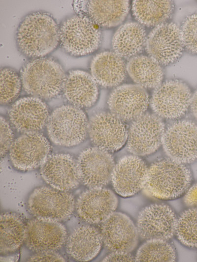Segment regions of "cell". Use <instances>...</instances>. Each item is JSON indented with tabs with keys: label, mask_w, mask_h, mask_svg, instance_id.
<instances>
[{
	"label": "cell",
	"mask_w": 197,
	"mask_h": 262,
	"mask_svg": "<svg viewBox=\"0 0 197 262\" xmlns=\"http://www.w3.org/2000/svg\"><path fill=\"white\" fill-rule=\"evenodd\" d=\"M0 157L2 159L9 150L13 143V133L6 120L2 116L0 118Z\"/></svg>",
	"instance_id": "obj_34"
},
{
	"label": "cell",
	"mask_w": 197,
	"mask_h": 262,
	"mask_svg": "<svg viewBox=\"0 0 197 262\" xmlns=\"http://www.w3.org/2000/svg\"><path fill=\"white\" fill-rule=\"evenodd\" d=\"M88 132L95 146L108 152L119 150L127 140L128 131L123 121L111 113L94 115L89 123Z\"/></svg>",
	"instance_id": "obj_14"
},
{
	"label": "cell",
	"mask_w": 197,
	"mask_h": 262,
	"mask_svg": "<svg viewBox=\"0 0 197 262\" xmlns=\"http://www.w3.org/2000/svg\"><path fill=\"white\" fill-rule=\"evenodd\" d=\"M41 166L40 174L43 179L54 188L68 191L79 184L77 160L69 154L52 155Z\"/></svg>",
	"instance_id": "obj_21"
},
{
	"label": "cell",
	"mask_w": 197,
	"mask_h": 262,
	"mask_svg": "<svg viewBox=\"0 0 197 262\" xmlns=\"http://www.w3.org/2000/svg\"><path fill=\"white\" fill-rule=\"evenodd\" d=\"M164 124L157 115L144 113L133 120L128 131L127 146L133 155H149L159 147L164 133Z\"/></svg>",
	"instance_id": "obj_8"
},
{
	"label": "cell",
	"mask_w": 197,
	"mask_h": 262,
	"mask_svg": "<svg viewBox=\"0 0 197 262\" xmlns=\"http://www.w3.org/2000/svg\"><path fill=\"white\" fill-rule=\"evenodd\" d=\"M75 207L73 196L52 187L35 189L28 201L29 212L34 217L62 221L69 217Z\"/></svg>",
	"instance_id": "obj_6"
},
{
	"label": "cell",
	"mask_w": 197,
	"mask_h": 262,
	"mask_svg": "<svg viewBox=\"0 0 197 262\" xmlns=\"http://www.w3.org/2000/svg\"><path fill=\"white\" fill-rule=\"evenodd\" d=\"M162 144L169 158L181 163L197 158V124L189 120L177 121L164 131Z\"/></svg>",
	"instance_id": "obj_10"
},
{
	"label": "cell",
	"mask_w": 197,
	"mask_h": 262,
	"mask_svg": "<svg viewBox=\"0 0 197 262\" xmlns=\"http://www.w3.org/2000/svg\"><path fill=\"white\" fill-rule=\"evenodd\" d=\"M177 218L167 205L154 204L143 208L138 216L136 229L143 239L167 240L175 232Z\"/></svg>",
	"instance_id": "obj_13"
},
{
	"label": "cell",
	"mask_w": 197,
	"mask_h": 262,
	"mask_svg": "<svg viewBox=\"0 0 197 262\" xmlns=\"http://www.w3.org/2000/svg\"><path fill=\"white\" fill-rule=\"evenodd\" d=\"M49 117L46 104L34 96L22 97L12 105L9 118L12 125L19 131L37 132L47 124Z\"/></svg>",
	"instance_id": "obj_20"
},
{
	"label": "cell",
	"mask_w": 197,
	"mask_h": 262,
	"mask_svg": "<svg viewBox=\"0 0 197 262\" xmlns=\"http://www.w3.org/2000/svg\"><path fill=\"white\" fill-rule=\"evenodd\" d=\"M63 91L71 105L81 109L93 106L99 93L98 84L91 74L80 69L72 70L68 73Z\"/></svg>",
	"instance_id": "obj_22"
},
{
	"label": "cell",
	"mask_w": 197,
	"mask_h": 262,
	"mask_svg": "<svg viewBox=\"0 0 197 262\" xmlns=\"http://www.w3.org/2000/svg\"><path fill=\"white\" fill-rule=\"evenodd\" d=\"M77 163L80 181L89 188L102 187L111 179L115 163L106 150L87 148L80 153Z\"/></svg>",
	"instance_id": "obj_12"
},
{
	"label": "cell",
	"mask_w": 197,
	"mask_h": 262,
	"mask_svg": "<svg viewBox=\"0 0 197 262\" xmlns=\"http://www.w3.org/2000/svg\"><path fill=\"white\" fill-rule=\"evenodd\" d=\"M180 29L184 48L197 54V11L185 19Z\"/></svg>",
	"instance_id": "obj_33"
},
{
	"label": "cell",
	"mask_w": 197,
	"mask_h": 262,
	"mask_svg": "<svg viewBox=\"0 0 197 262\" xmlns=\"http://www.w3.org/2000/svg\"><path fill=\"white\" fill-rule=\"evenodd\" d=\"M147 36L142 25L130 22L121 25L114 33L112 46L114 52L122 58L137 56L145 46Z\"/></svg>",
	"instance_id": "obj_25"
},
{
	"label": "cell",
	"mask_w": 197,
	"mask_h": 262,
	"mask_svg": "<svg viewBox=\"0 0 197 262\" xmlns=\"http://www.w3.org/2000/svg\"><path fill=\"white\" fill-rule=\"evenodd\" d=\"M48 140L38 132L26 133L18 137L9 149L12 165L21 171H29L41 166L49 157Z\"/></svg>",
	"instance_id": "obj_11"
},
{
	"label": "cell",
	"mask_w": 197,
	"mask_h": 262,
	"mask_svg": "<svg viewBox=\"0 0 197 262\" xmlns=\"http://www.w3.org/2000/svg\"><path fill=\"white\" fill-rule=\"evenodd\" d=\"M145 48L148 56L161 65L175 62L184 48L180 28L173 22L155 27L147 36Z\"/></svg>",
	"instance_id": "obj_9"
},
{
	"label": "cell",
	"mask_w": 197,
	"mask_h": 262,
	"mask_svg": "<svg viewBox=\"0 0 197 262\" xmlns=\"http://www.w3.org/2000/svg\"><path fill=\"white\" fill-rule=\"evenodd\" d=\"M148 168L135 155H126L115 165L111 176L113 188L123 197L136 194L145 185Z\"/></svg>",
	"instance_id": "obj_17"
},
{
	"label": "cell",
	"mask_w": 197,
	"mask_h": 262,
	"mask_svg": "<svg viewBox=\"0 0 197 262\" xmlns=\"http://www.w3.org/2000/svg\"><path fill=\"white\" fill-rule=\"evenodd\" d=\"M179 241L189 247H197V207L183 211L177 219L175 232Z\"/></svg>",
	"instance_id": "obj_31"
},
{
	"label": "cell",
	"mask_w": 197,
	"mask_h": 262,
	"mask_svg": "<svg viewBox=\"0 0 197 262\" xmlns=\"http://www.w3.org/2000/svg\"><path fill=\"white\" fill-rule=\"evenodd\" d=\"M26 224L18 214L2 213L0 221V253L16 251L25 242Z\"/></svg>",
	"instance_id": "obj_29"
},
{
	"label": "cell",
	"mask_w": 197,
	"mask_h": 262,
	"mask_svg": "<svg viewBox=\"0 0 197 262\" xmlns=\"http://www.w3.org/2000/svg\"><path fill=\"white\" fill-rule=\"evenodd\" d=\"M149 103L146 90L132 84L117 87L111 92L107 101L111 113L122 121L134 120L144 114Z\"/></svg>",
	"instance_id": "obj_16"
},
{
	"label": "cell",
	"mask_w": 197,
	"mask_h": 262,
	"mask_svg": "<svg viewBox=\"0 0 197 262\" xmlns=\"http://www.w3.org/2000/svg\"><path fill=\"white\" fill-rule=\"evenodd\" d=\"M28 262H66V260L55 251L36 252L31 256Z\"/></svg>",
	"instance_id": "obj_35"
},
{
	"label": "cell",
	"mask_w": 197,
	"mask_h": 262,
	"mask_svg": "<svg viewBox=\"0 0 197 262\" xmlns=\"http://www.w3.org/2000/svg\"><path fill=\"white\" fill-rule=\"evenodd\" d=\"M66 230L59 221L35 218L26 224V246L38 252L60 249L66 240Z\"/></svg>",
	"instance_id": "obj_18"
},
{
	"label": "cell",
	"mask_w": 197,
	"mask_h": 262,
	"mask_svg": "<svg viewBox=\"0 0 197 262\" xmlns=\"http://www.w3.org/2000/svg\"><path fill=\"white\" fill-rule=\"evenodd\" d=\"M102 240L94 227L82 225L75 229L66 239V251L74 260L88 262L99 254Z\"/></svg>",
	"instance_id": "obj_24"
},
{
	"label": "cell",
	"mask_w": 197,
	"mask_h": 262,
	"mask_svg": "<svg viewBox=\"0 0 197 262\" xmlns=\"http://www.w3.org/2000/svg\"><path fill=\"white\" fill-rule=\"evenodd\" d=\"M192 181L189 169L170 158L159 160L148 168L143 188L150 197L168 200L179 197L186 192Z\"/></svg>",
	"instance_id": "obj_2"
},
{
	"label": "cell",
	"mask_w": 197,
	"mask_h": 262,
	"mask_svg": "<svg viewBox=\"0 0 197 262\" xmlns=\"http://www.w3.org/2000/svg\"><path fill=\"white\" fill-rule=\"evenodd\" d=\"M127 72L137 85L146 88H156L162 83L164 71L160 63L149 56L137 55L131 58Z\"/></svg>",
	"instance_id": "obj_27"
},
{
	"label": "cell",
	"mask_w": 197,
	"mask_h": 262,
	"mask_svg": "<svg viewBox=\"0 0 197 262\" xmlns=\"http://www.w3.org/2000/svg\"><path fill=\"white\" fill-rule=\"evenodd\" d=\"M0 103L7 104L18 96L22 86L20 76L13 69L1 68L0 70Z\"/></svg>",
	"instance_id": "obj_32"
},
{
	"label": "cell",
	"mask_w": 197,
	"mask_h": 262,
	"mask_svg": "<svg viewBox=\"0 0 197 262\" xmlns=\"http://www.w3.org/2000/svg\"><path fill=\"white\" fill-rule=\"evenodd\" d=\"M22 87L29 95L42 100L58 96L63 90L66 75L62 65L52 58H34L20 72Z\"/></svg>",
	"instance_id": "obj_3"
},
{
	"label": "cell",
	"mask_w": 197,
	"mask_h": 262,
	"mask_svg": "<svg viewBox=\"0 0 197 262\" xmlns=\"http://www.w3.org/2000/svg\"><path fill=\"white\" fill-rule=\"evenodd\" d=\"M118 199L113 191L102 187L90 188L78 197L75 209L79 218L90 224L103 223L117 208Z\"/></svg>",
	"instance_id": "obj_15"
},
{
	"label": "cell",
	"mask_w": 197,
	"mask_h": 262,
	"mask_svg": "<svg viewBox=\"0 0 197 262\" xmlns=\"http://www.w3.org/2000/svg\"><path fill=\"white\" fill-rule=\"evenodd\" d=\"M100 234L105 246L112 252L130 253L137 243L136 227L121 212H114L102 223Z\"/></svg>",
	"instance_id": "obj_19"
},
{
	"label": "cell",
	"mask_w": 197,
	"mask_h": 262,
	"mask_svg": "<svg viewBox=\"0 0 197 262\" xmlns=\"http://www.w3.org/2000/svg\"><path fill=\"white\" fill-rule=\"evenodd\" d=\"M60 27L48 13L35 11L24 17L16 32L18 49L24 56L37 58L53 52L60 43Z\"/></svg>",
	"instance_id": "obj_1"
},
{
	"label": "cell",
	"mask_w": 197,
	"mask_h": 262,
	"mask_svg": "<svg viewBox=\"0 0 197 262\" xmlns=\"http://www.w3.org/2000/svg\"><path fill=\"white\" fill-rule=\"evenodd\" d=\"M135 258L129 253L112 252L102 262H135Z\"/></svg>",
	"instance_id": "obj_36"
},
{
	"label": "cell",
	"mask_w": 197,
	"mask_h": 262,
	"mask_svg": "<svg viewBox=\"0 0 197 262\" xmlns=\"http://www.w3.org/2000/svg\"><path fill=\"white\" fill-rule=\"evenodd\" d=\"M89 17L74 15L66 19L60 26V43L64 50L74 57L95 52L100 46L101 33Z\"/></svg>",
	"instance_id": "obj_4"
},
{
	"label": "cell",
	"mask_w": 197,
	"mask_h": 262,
	"mask_svg": "<svg viewBox=\"0 0 197 262\" xmlns=\"http://www.w3.org/2000/svg\"><path fill=\"white\" fill-rule=\"evenodd\" d=\"M135 259L136 262H174L176 254L165 240L149 239L139 248Z\"/></svg>",
	"instance_id": "obj_30"
},
{
	"label": "cell",
	"mask_w": 197,
	"mask_h": 262,
	"mask_svg": "<svg viewBox=\"0 0 197 262\" xmlns=\"http://www.w3.org/2000/svg\"><path fill=\"white\" fill-rule=\"evenodd\" d=\"M184 201L188 206L197 207V183L193 185L187 191Z\"/></svg>",
	"instance_id": "obj_37"
},
{
	"label": "cell",
	"mask_w": 197,
	"mask_h": 262,
	"mask_svg": "<svg viewBox=\"0 0 197 262\" xmlns=\"http://www.w3.org/2000/svg\"><path fill=\"white\" fill-rule=\"evenodd\" d=\"M171 0H133L132 15L138 23L147 27H156L166 22L172 14Z\"/></svg>",
	"instance_id": "obj_28"
},
{
	"label": "cell",
	"mask_w": 197,
	"mask_h": 262,
	"mask_svg": "<svg viewBox=\"0 0 197 262\" xmlns=\"http://www.w3.org/2000/svg\"><path fill=\"white\" fill-rule=\"evenodd\" d=\"M19 258L18 254H14L7 256L0 257V262H16Z\"/></svg>",
	"instance_id": "obj_39"
},
{
	"label": "cell",
	"mask_w": 197,
	"mask_h": 262,
	"mask_svg": "<svg viewBox=\"0 0 197 262\" xmlns=\"http://www.w3.org/2000/svg\"><path fill=\"white\" fill-rule=\"evenodd\" d=\"M89 123L85 113L72 105L55 109L49 116L47 130L49 139L55 144L70 147L83 141Z\"/></svg>",
	"instance_id": "obj_5"
},
{
	"label": "cell",
	"mask_w": 197,
	"mask_h": 262,
	"mask_svg": "<svg viewBox=\"0 0 197 262\" xmlns=\"http://www.w3.org/2000/svg\"><path fill=\"white\" fill-rule=\"evenodd\" d=\"M129 9V0H89L86 5L88 17L97 25L107 28L121 24Z\"/></svg>",
	"instance_id": "obj_26"
},
{
	"label": "cell",
	"mask_w": 197,
	"mask_h": 262,
	"mask_svg": "<svg viewBox=\"0 0 197 262\" xmlns=\"http://www.w3.org/2000/svg\"><path fill=\"white\" fill-rule=\"evenodd\" d=\"M191 97V90L185 83L178 80H169L155 88L150 104L159 116L176 119L186 113Z\"/></svg>",
	"instance_id": "obj_7"
},
{
	"label": "cell",
	"mask_w": 197,
	"mask_h": 262,
	"mask_svg": "<svg viewBox=\"0 0 197 262\" xmlns=\"http://www.w3.org/2000/svg\"><path fill=\"white\" fill-rule=\"evenodd\" d=\"M190 107L193 115L197 119V90L192 95Z\"/></svg>",
	"instance_id": "obj_38"
},
{
	"label": "cell",
	"mask_w": 197,
	"mask_h": 262,
	"mask_svg": "<svg viewBox=\"0 0 197 262\" xmlns=\"http://www.w3.org/2000/svg\"><path fill=\"white\" fill-rule=\"evenodd\" d=\"M90 68L97 83L104 87L118 86L125 80L127 72L123 58L109 51L96 54L91 60Z\"/></svg>",
	"instance_id": "obj_23"
}]
</instances>
